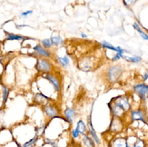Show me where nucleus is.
I'll use <instances>...</instances> for the list:
<instances>
[{"mask_svg":"<svg viewBox=\"0 0 148 147\" xmlns=\"http://www.w3.org/2000/svg\"><path fill=\"white\" fill-rule=\"evenodd\" d=\"M4 116L5 111L3 109H0V130L4 129Z\"/></svg>","mask_w":148,"mask_h":147,"instance_id":"obj_23","label":"nucleus"},{"mask_svg":"<svg viewBox=\"0 0 148 147\" xmlns=\"http://www.w3.org/2000/svg\"><path fill=\"white\" fill-rule=\"evenodd\" d=\"M76 129L78 130L80 135H85V133L86 132V125L85 124V123H84L82 120H80V121L77 122Z\"/></svg>","mask_w":148,"mask_h":147,"instance_id":"obj_16","label":"nucleus"},{"mask_svg":"<svg viewBox=\"0 0 148 147\" xmlns=\"http://www.w3.org/2000/svg\"><path fill=\"white\" fill-rule=\"evenodd\" d=\"M8 94H9V90L6 86H3V92H2V98H3V104H5L6 101L8 98Z\"/></svg>","mask_w":148,"mask_h":147,"instance_id":"obj_19","label":"nucleus"},{"mask_svg":"<svg viewBox=\"0 0 148 147\" xmlns=\"http://www.w3.org/2000/svg\"><path fill=\"white\" fill-rule=\"evenodd\" d=\"M1 61H2V55H0V63H1Z\"/></svg>","mask_w":148,"mask_h":147,"instance_id":"obj_34","label":"nucleus"},{"mask_svg":"<svg viewBox=\"0 0 148 147\" xmlns=\"http://www.w3.org/2000/svg\"><path fill=\"white\" fill-rule=\"evenodd\" d=\"M134 90L143 101H145L146 99L147 95H148V85H145V84L136 85H134Z\"/></svg>","mask_w":148,"mask_h":147,"instance_id":"obj_6","label":"nucleus"},{"mask_svg":"<svg viewBox=\"0 0 148 147\" xmlns=\"http://www.w3.org/2000/svg\"><path fill=\"white\" fill-rule=\"evenodd\" d=\"M32 14V11L29 10V11H27V12H24L21 14V16H27L28 15H31Z\"/></svg>","mask_w":148,"mask_h":147,"instance_id":"obj_29","label":"nucleus"},{"mask_svg":"<svg viewBox=\"0 0 148 147\" xmlns=\"http://www.w3.org/2000/svg\"><path fill=\"white\" fill-rule=\"evenodd\" d=\"M5 36H6V38L5 40L6 41H15V40H17V41H24L25 38L22 36H19V35H16V34H13V33H8V32H5Z\"/></svg>","mask_w":148,"mask_h":147,"instance_id":"obj_14","label":"nucleus"},{"mask_svg":"<svg viewBox=\"0 0 148 147\" xmlns=\"http://www.w3.org/2000/svg\"><path fill=\"white\" fill-rule=\"evenodd\" d=\"M110 147H127V141L125 138H116L112 142Z\"/></svg>","mask_w":148,"mask_h":147,"instance_id":"obj_12","label":"nucleus"},{"mask_svg":"<svg viewBox=\"0 0 148 147\" xmlns=\"http://www.w3.org/2000/svg\"><path fill=\"white\" fill-rule=\"evenodd\" d=\"M57 60H58V63L60 64V65L63 66V67H66L69 64H70V61H69V58L65 55L63 57H57Z\"/></svg>","mask_w":148,"mask_h":147,"instance_id":"obj_18","label":"nucleus"},{"mask_svg":"<svg viewBox=\"0 0 148 147\" xmlns=\"http://www.w3.org/2000/svg\"><path fill=\"white\" fill-rule=\"evenodd\" d=\"M79 135H80V133H79L78 130H77L76 128H75V129H74V130L72 131V135H73V137H74V138H77V137L79 136Z\"/></svg>","mask_w":148,"mask_h":147,"instance_id":"obj_26","label":"nucleus"},{"mask_svg":"<svg viewBox=\"0 0 148 147\" xmlns=\"http://www.w3.org/2000/svg\"><path fill=\"white\" fill-rule=\"evenodd\" d=\"M102 46L104 48H107V49H110V50H113V51H115L116 52V47L113 46L112 44H110L109 43H107L106 41H104L102 44Z\"/></svg>","mask_w":148,"mask_h":147,"instance_id":"obj_24","label":"nucleus"},{"mask_svg":"<svg viewBox=\"0 0 148 147\" xmlns=\"http://www.w3.org/2000/svg\"><path fill=\"white\" fill-rule=\"evenodd\" d=\"M87 127L89 129V132H90V135H92L93 137V140H95L96 144H100V140L99 138L96 135V133L95 132V129H94V126H93V124L91 122V116L88 117V121H87Z\"/></svg>","mask_w":148,"mask_h":147,"instance_id":"obj_10","label":"nucleus"},{"mask_svg":"<svg viewBox=\"0 0 148 147\" xmlns=\"http://www.w3.org/2000/svg\"><path fill=\"white\" fill-rule=\"evenodd\" d=\"M43 111L44 113L47 114V116L50 118H54V117H58L59 114V110L58 107L53 104H47L46 105L43 106Z\"/></svg>","mask_w":148,"mask_h":147,"instance_id":"obj_4","label":"nucleus"},{"mask_svg":"<svg viewBox=\"0 0 148 147\" xmlns=\"http://www.w3.org/2000/svg\"><path fill=\"white\" fill-rule=\"evenodd\" d=\"M36 69L39 73L49 74L51 72V70H52V64H51L49 60L43 58V57H39V58H37L36 60Z\"/></svg>","mask_w":148,"mask_h":147,"instance_id":"obj_1","label":"nucleus"},{"mask_svg":"<svg viewBox=\"0 0 148 147\" xmlns=\"http://www.w3.org/2000/svg\"><path fill=\"white\" fill-rule=\"evenodd\" d=\"M145 145L144 141H142V140H140V139H137L132 145V147H145Z\"/></svg>","mask_w":148,"mask_h":147,"instance_id":"obj_25","label":"nucleus"},{"mask_svg":"<svg viewBox=\"0 0 148 147\" xmlns=\"http://www.w3.org/2000/svg\"><path fill=\"white\" fill-rule=\"evenodd\" d=\"M34 50L36 52V55L43 56V57H50L51 56V53L50 51H48L47 49H45L41 44H36V46L34 47Z\"/></svg>","mask_w":148,"mask_h":147,"instance_id":"obj_9","label":"nucleus"},{"mask_svg":"<svg viewBox=\"0 0 148 147\" xmlns=\"http://www.w3.org/2000/svg\"><path fill=\"white\" fill-rule=\"evenodd\" d=\"M134 28L136 29V31H138L140 34H141V33H142V32H143L142 30H141V28H140V27H139V25H138L137 23H134Z\"/></svg>","mask_w":148,"mask_h":147,"instance_id":"obj_28","label":"nucleus"},{"mask_svg":"<svg viewBox=\"0 0 148 147\" xmlns=\"http://www.w3.org/2000/svg\"><path fill=\"white\" fill-rule=\"evenodd\" d=\"M41 44H42V46L45 48V49H47V48H50L51 46H52V43H51L50 39H43L41 41Z\"/></svg>","mask_w":148,"mask_h":147,"instance_id":"obj_22","label":"nucleus"},{"mask_svg":"<svg viewBox=\"0 0 148 147\" xmlns=\"http://www.w3.org/2000/svg\"><path fill=\"white\" fill-rule=\"evenodd\" d=\"M81 36H82V37H85V38H86V34H84V33H81Z\"/></svg>","mask_w":148,"mask_h":147,"instance_id":"obj_33","label":"nucleus"},{"mask_svg":"<svg viewBox=\"0 0 148 147\" xmlns=\"http://www.w3.org/2000/svg\"><path fill=\"white\" fill-rule=\"evenodd\" d=\"M34 100H35V102H36L37 104L42 105L44 106L45 105H44V103H43V101H46L47 103H48V101H50L51 98L46 96V95L43 94L42 93H37V94H36V95H35Z\"/></svg>","mask_w":148,"mask_h":147,"instance_id":"obj_13","label":"nucleus"},{"mask_svg":"<svg viewBox=\"0 0 148 147\" xmlns=\"http://www.w3.org/2000/svg\"><path fill=\"white\" fill-rule=\"evenodd\" d=\"M123 128V124H122L121 120L119 117H114L112 119V123H111V125H110V130L113 131V132H120Z\"/></svg>","mask_w":148,"mask_h":147,"instance_id":"obj_7","label":"nucleus"},{"mask_svg":"<svg viewBox=\"0 0 148 147\" xmlns=\"http://www.w3.org/2000/svg\"><path fill=\"white\" fill-rule=\"evenodd\" d=\"M64 114H65V117L66 118V121L70 124L73 123V120L76 116L75 110L73 109V108H70V107L66 108V109L65 110V112H64Z\"/></svg>","mask_w":148,"mask_h":147,"instance_id":"obj_11","label":"nucleus"},{"mask_svg":"<svg viewBox=\"0 0 148 147\" xmlns=\"http://www.w3.org/2000/svg\"><path fill=\"white\" fill-rule=\"evenodd\" d=\"M123 58H125L128 62H132V63H138V62L141 61V57L138 56V55H134L132 57H127V56L123 55Z\"/></svg>","mask_w":148,"mask_h":147,"instance_id":"obj_21","label":"nucleus"},{"mask_svg":"<svg viewBox=\"0 0 148 147\" xmlns=\"http://www.w3.org/2000/svg\"><path fill=\"white\" fill-rule=\"evenodd\" d=\"M37 139H38V137L36 135L35 137H33L31 140H29L28 142L25 143L22 147H31V146H34L36 144V142H37Z\"/></svg>","mask_w":148,"mask_h":147,"instance_id":"obj_20","label":"nucleus"},{"mask_svg":"<svg viewBox=\"0 0 148 147\" xmlns=\"http://www.w3.org/2000/svg\"><path fill=\"white\" fill-rule=\"evenodd\" d=\"M16 29H21L25 27H29V25H16Z\"/></svg>","mask_w":148,"mask_h":147,"instance_id":"obj_30","label":"nucleus"},{"mask_svg":"<svg viewBox=\"0 0 148 147\" xmlns=\"http://www.w3.org/2000/svg\"><path fill=\"white\" fill-rule=\"evenodd\" d=\"M131 119L132 121H143L145 123V113L142 110H136L131 112Z\"/></svg>","mask_w":148,"mask_h":147,"instance_id":"obj_8","label":"nucleus"},{"mask_svg":"<svg viewBox=\"0 0 148 147\" xmlns=\"http://www.w3.org/2000/svg\"><path fill=\"white\" fill-rule=\"evenodd\" d=\"M83 143L85 145H86L87 147H95V143H94V140L89 137L86 135H84L83 137Z\"/></svg>","mask_w":148,"mask_h":147,"instance_id":"obj_17","label":"nucleus"},{"mask_svg":"<svg viewBox=\"0 0 148 147\" xmlns=\"http://www.w3.org/2000/svg\"><path fill=\"white\" fill-rule=\"evenodd\" d=\"M44 78H46L51 85H53L54 89L56 92H59L60 89H61V85H60V81L58 79L56 75H55L54 74H46L44 76Z\"/></svg>","mask_w":148,"mask_h":147,"instance_id":"obj_5","label":"nucleus"},{"mask_svg":"<svg viewBox=\"0 0 148 147\" xmlns=\"http://www.w3.org/2000/svg\"><path fill=\"white\" fill-rule=\"evenodd\" d=\"M122 72H123V69H122L120 66H110L108 68V71H107V76H108L109 81H111V82L116 81L119 78V76L121 75Z\"/></svg>","mask_w":148,"mask_h":147,"instance_id":"obj_3","label":"nucleus"},{"mask_svg":"<svg viewBox=\"0 0 148 147\" xmlns=\"http://www.w3.org/2000/svg\"><path fill=\"white\" fill-rule=\"evenodd\" d=\"M111 101L113 102L114 104L116 105L117 106H119L125 113L130 109L129 100H128V98L126 96H125V95H122V96H118V97L113 98Z\"/></svg>","mask_w":148,"mask_h":147,"instance_id":"obj_2","label":"nucleus"},{"mask_svg":"<svg viewBox=\"0 0 148 147\" xmlns=\"http://www.w3.org/2000/svg\"><path fill=\"white\" fill-rule=\"evenodd\" d=\"M141 35V36H142L144 39H145V40H148V36L145 34V33H144V32H142V33L140 34Z\"/></svg>","mask_w":148,"mask_h":147,"instance_id":"obj_31","label":"nucleus"},{"mask_svg":"<svg viewBox=\"0 0 148 147\" xmlns=\"http://www.w3.org/2000/svg\"><path fill=\"white\" fill-rule=\"evenodd\" d=\"M50 41H51V43H52V46L54 44V46H58L63 44V39L60 36H52L50 38Z\"/></svg>","mask_w":148,"mask_h":147,"instance_id":"obj_15","label":"nucleus"},{"mask_svg":"<svg viewBox=\"0 0 148 147\" xmlns=\"http://www.w3.org/2000/svg\"><path fill=\"white\" fill-rule=\"evenodd\" d=\"M147 78H148V72H146V73L145 74V76H144V80L145 81Z\"/></svg>","mask_w":148,"mask_h":147,"instance_id":"obj_32","label":"nucleus"},{"mask_svg":"<svg viewBox=\"0 0 148 147\" xmlns=\"http://www.w3.org/2000/svg\"><path fill=\"white\" fill-rule=\"evenodd\" d=\"M122 57H123V55L117 53L116 55H115L113 57V61H116V60H118L119 58H122Z\"/></svg>","mask_w":148,"mask_h":147,"instance_id":"obj_27","label":"nucleus"}]
</instances>
